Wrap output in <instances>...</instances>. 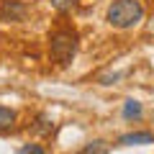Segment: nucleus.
Segmentation results:
<instances>
[{
  "instance_id": "423d86ee",
  "label": "nucleus",
  "mask_w": 154,
  "mask_h": 154,
  "mask_svg": "<svg viewBox=\"0 0 154 154\" xmlns=\"http://www.w3.org/2000/svg\"><path fill=\"white\" fill-rule=\"evenodd\" d=\"M108 149L110 146L103 141V139H95V141H88L80 152H75V154H108Z\"/></svg>"
},
{
  "instance_id": "20e7f679",
  "label": "nucleus",
  "mask_w": 154,
  "mask_h": 154,
  "mask_svg": "<svg viewBox=\"0 0 154 154\" xmlns=\"http://www.w3.org/2000/svg\"><path fill=\"white\" fill-rule=\"evenodd\" d=\"M118 144L121 146H139V144H154V134L152 131H131L118 136Z\"/></svg>"
},
{
  "instance_id": "0eeeda50",
  "label": "nucleus",
  "mask_w": 154,
  "mask_h": 154,
  "mask_svg": "<svg viewBox=\"0 0 154 154\" xmlns=\"http://www.w3.org/2000/svg\"><path fill=\"white\" fill-rule=\"evenodd\" d=\"M13 123H16V110L5 108V105H0V131L13 128Z\"/></svg>"
},
{
  "instance_id": "6e6552de",
  "label": "nucleus",
  "mask_w": 154,
  "mask_h": 154,
  "mask_svg": "<svg viewBox=\"0 0 154 154\" xmlns=\"http://www.w3.org/2000/svg\"><path fill=\"white\" fill-rule=\"evenodd\" d=\"M33 131H36V134H49V131H51L49 116H44V113L38 116V118H36V126H33Z\"/></svg>"
},
{
  "instance_id": "f257e3e1",
  "label": "nucleus",
  "mask_w": 154,
  "mask_h": 154,
  "mask_svg": "<svg viewBox=\"0 0 154 154\" xmlns=\"http://www.w3.org/2000/svg\"><path fill=\"white\" fill-rule=\"evenodd\" d=\"M105 18L113 28H131L144 18V8L139 0H113L108 5Z\"/></svg>"
},
{
  "instance_id": "1a4fd4ad",
  "label": "nucleus",
  "mask_w": 154,
  "mask_h": 154,
  "mask_svg": "<svg viewBox=\"0 0 154 154\" xmlns=\"http://www.w3.org/2000/svg\"><path fill=\"white\" fill-rule=\"evenodd\" d=\"M18 154H46V149L41 146V144H23V146L18 149Z\"/></svg>"
},
{
  "instance_id": "9d476101",
  "label": "nucleus",
  "mask_w": 154,
  "mask_h": 154,
  "mask_svg": "<svg viewBox=\"0 0 154 154\" xmlns=\"http://www.w3.org/2000/svg\"><path fill=\"white\" fill-rule=\"evenodd\" d=\"M51 5H54L59 13H67V11L75 8V0H51Z\"/></svg>"
},
{
  "instance_id": "7ed1b4c3",
  "label": "nucleus",
  "mask_w": 154,
  "mask_h": 154,
  "mask_svg": "<svg viewBox=\"0 0 154 154\" xmlns=\"http://www.w3.org/2000/svg\"><path fill=\"white\" fill-rule=\"evenodd\" d=\"M28 16V5L23 0H0V21L5 23H21Z\"/></svg>"
},
{
  "instance_id": "39448f33",
  "label": "nucleus",
  "mask_w": 154,
  "mask_h": 154,
  "mask_svg": "<svg viewBox=\"0 0 154 154\" xmlns=\"http://www.w3.org/2000/svg\"><path fill=\"white\" fill-rule=\"evenodd\" d=\"M141 116H144V108H141L139 100H126L123 103V118L126 121H139Z\"/></svg>"
},
{
  "instance_id": "f03ea898",
  "label": "nucleus",
  "mask_w": 154,
  "mask_h": 154,
  "mask_svg": "<svg viewBox=\"0 0 154 154\" xmlns=\"http://www.w3.org/2000/svg\"><path fill=\"white\" fill-rule=\"evenodd\" d=\"M77 41H80V36H77V31H72V28H59V31H54L49 36L51 59H54L57 64H69L72 57H75V51H77Z\"/></svg>"
}]
</instances>
